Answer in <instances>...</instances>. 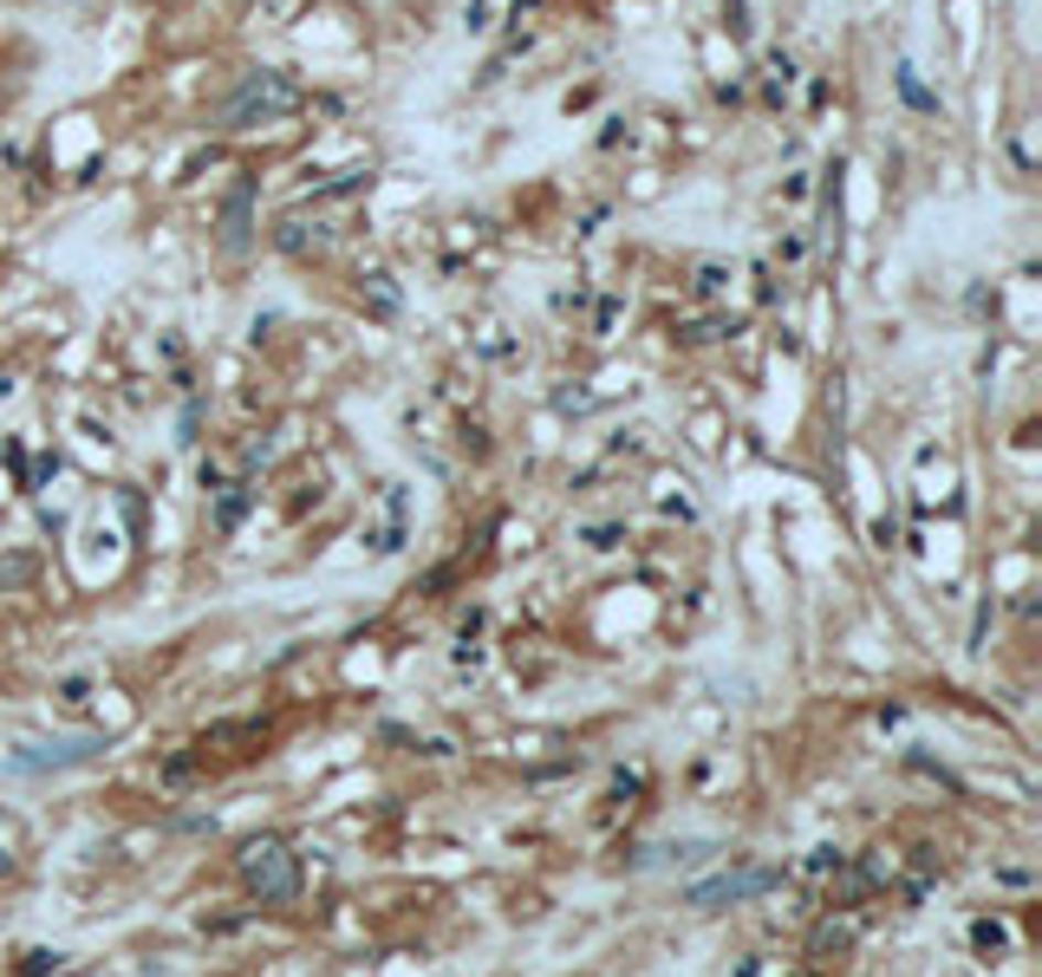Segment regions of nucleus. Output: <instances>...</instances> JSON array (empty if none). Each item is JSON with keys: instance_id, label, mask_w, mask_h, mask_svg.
<instances>
[{"instance_id": "nucleus-3", "label": "nucleus", "mask_w": 1042, "mask_h": 977, "mask_svg": "<svg viewBox=\"0 0 1042 977\" xmlns=\"http://www.w3.org/2000/svg\"><path fill=\"white\" fill-rule=\"evenodd\" d=\"M769 887H782V873L775 867H756V873H717V880H697L691 887V906H737V900H756Z\"/></svg>"}, {"instance_id": "nucleus-4", "label": "nucleus", "mask_w": 1042, "mask_h": 977, "mask_svg": "<svg viewBox=\"0 0 1042 977\" xmlns=\"http://www.w3.org/2000/svg\"><path fill=\"white\" fill-rule=\"evenodd\" d=\"M358 183H372V170H346V176H333V183H326V190H313V196H320V203H333V196H352Z\"/></svg>"}, {"instance_id": "nucleus-9", "label": "nucleus", "mask_w": 1042, "mask_h": 977, "mask_svg": "<svg viewBox=\"0 0 1042 977\" xmlns=\"http://www.w3.org/2000/svg\"><path fill=\"white\" fill-rule=\"evenodd\" d=\"M971 938L984 945V952H990V945H1003V925H997V919H977V925H971Z\"/></svg>"}, {"instance_id": "nucleus-7", "label": "nucleus", "mask_w": 1042, "mask_h": 977, "mask_svg": "<svg viewBox=\"0 0 1042 977\" xmlns=\"http://www.w3.org/2000/svg\"><path fill=\"white\" fill-rule=\"evenodd\" d=\"M241 508H248V483H235V495L222 502V515H215V522H222V528H235V522H241Z\"/></svg>"}, {"instance_id": "nucleus-6", "label": "nucleus", "mask_w": 1042, "mask_h": 977, "mask_svg": "<svg viewBox=\"0 0 1042 977\" xmlns=\"http://www.w3.org/2000/svg\"><path fill=\"white\" fill-rule=\"evenodd\" d=\"M365 293H372V307H378V313H398V293H391V280H385V275L365 280Z\"/></svg>"}, {"instance_id": "nucleus-8", "label": "nucleus", "mask_w": 1042, "mask_h": 977, "mask_svg": "<svg viewBox=\"0 0 1042 977\" xmlns=\"http://www.w3.org/2000/svg\"><path fill=\"white\" fill-rule=\"evenodd\" d=\"M900 92H905V105H912V111H932V92H925L912 72H900Z\"/></svg>"}, {"instance_id": "nucleus-1", "label": "nucleus", "mask_w": 1042, "mask_h": 977, "mask_svg": "<svg viewBox=\"0 0 1042 977\" xmlns=\"http://www.w3.org/2000/svg\"><path fill=\"white\" fill-rule=\"evenodd\" d=\"M293 111H300V85L287 72H248L235 85V98L222 105V125L228 131H255V125H280Z\"/></svg>"}, {"instance_id": "nucleus-5", "label": "nucleus", "mask_w": 1042, "mask_h": 977, "mask_svg": "<svg viewBox=\"0 0 1042 977\" xmlns=\"http://www.w3.org/2000/svg\"><path fill=\"white\" fill-rule=\"evenodd\" d=\"M46 971H60V952H46V945H40V952H26V958H20V977H46Z\"/></svg>"}, {"instance_id": "nucleus-2", "label": "nucleus", "mask_w": 1042, "mask_h": 977, "mask_svg": "<svg viewBox=\"0 0 1042 977\" xmlns=\"http://www.w3.org/2000/svg\"><path fill=\"white\" fill-rule=\"evenodd\" d=\"M241 880H248V893L261 900V906H287L293 893H300V873H293V853H287V840H248L241 847Z\"/></svg>"}]
</instances>
